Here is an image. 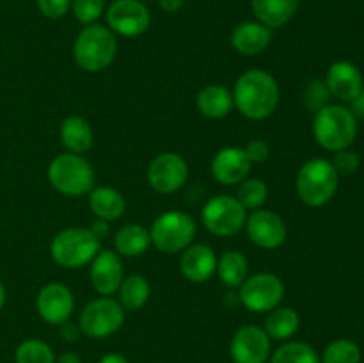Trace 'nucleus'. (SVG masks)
<instances>
[{
    "label": "nucleus",
    "mask_w": 364,
    "mask_h": 363,
    "mask_svg": "<svg viewBox=\"0 0 364 363\" xmlns=\"http://www.w3.org/2000/svg\"><path fill=\"white\" fill-rule=\"evenodd\" d=\"M180 269L192 283H205L217 270V256L206 244L188 246L181 255Z\"/></svg>",
    "instance_id": "nucleus-19"
},
{
    "label": "nucleus",
    "mask_w": 364,
    "mask_h": 363,
    "mask_svg": "<svg viewBox=\"0 0 364 363\" xmlns=\"http://www.w3.org/2000/svg\"><path fill=\"white\" fill-rule=\"evenodd\" d=\"M217 273L226 287L238 288L249 278L247 258L240 251H226L217 260Z\"/></svg>",
    "instance_id": "nucleus-27"
},
{
    "label": "nucleus",
    "mask_w": 364,
    "mask_h": 363,
    "mask_svg": "<svg viewBox=\"0 0 364 363\" xmlns=\"http://www.w3.org/2000/svg\"><path fill=\"white\" fill-rule=\"evenodd\" d=\"M326 88L336 98L343 100V102H352L364 89L361 71L348 60H338L327 71Z\"/></svg>",
    "instance_id": "nucleus-17"
},
{
    "label": "nucleus",
    "mask_w": 364,
    "mask_h": 363,
    "mask_svg": "<svg viewBox=\"0 0 364 363\" xmlns=\"http://www.w3.org/2000/svg\"><path fill=\"white\" fill-rule=\"evenodd\" d=\"M124 322V308L119 301L98 298L89 302L80 315L82 333L91 338H105L116 333Z\"/></svg>",
    "instance_id": "nucleus-10"
},
{
    "label": "nucleus",
    "mask_w": 364,
    "mask_h": 363,
    "mask_svg": "<svg viewBox=\"0 0 364 363\" xmlns=\"http://www.w3.org/2000/svg\"><path fill=\"white\" fill-rule=\"evenodd\" d=\"M244 149L251 162H265L269 159V144L265 141H259V139L249 142Z\"/></svg>",
    "instance_id": "nucleus-36"
},
{
    "label": "nucleus",
    "mask_w": 364,
    "mask_h": 363,
    "mask_svg": "<svg viewBox=\"0 0 364 363\" xmlns=\"http://www.w3.org/2000/svg\"><path fill=\"white\" fill-rule=\"evenodd\" d=\"M352 114L359 120H364V89L359 93L358 98L352 100Z\"/></svg>",
    "instance_id": "nucleus-37"
},
{
    "label": "nucleus",
    "mask_w": 364,
    "mask_h": 363,
    "mask_svg": "<svg viewBox=\"0 0 364 363\" xmlns=\"http://www.w3.org/2000/svg\"><path fill=\"white\" fill-rule=\"evenodd\" d=\"M201 219L210 233L217 237H231L245 226L247 210L233 196L217 194L203 206Z\"/></svg>",
    "instance_id": "nucleus-8"
},
{
    "label": "nucleus",
    "mask_w": 364,
    "mask_h": 363,
    "mask_svg": "<svg viewBox=\"0 0 364 363\" xmlns=\"http://www.w3.org/2000/svg\"><path fill=\"white\" fill-rule=\"evenodd\" d=\"M270 363H320V358L304 342H290L274 352Z\"/></svg>",
    "instance_id": "nucleus-29"
},
{
    "label": "nucleus",
    "mask_w": 364,
    "mask_h": 363,
    "mask_svg": "<svg viewBox=\"0 0 364 363\" xmlns=\"http://www.w3.org/2000/svg\"><path fill=\"white\" fill-rule=\"evenodd\" d=\"M313 134L323 149L340 152L348 148L358 135V117L341 105H323L316 110Z\"/></svg>",
    "instance_id": "nucleus-2"
},
{
    "label": "nucleus",
    "mask_w": 364,
    "mask_h": 363,
    "mask_svg": "<svg viewBox=\"0 0 364 363\" xmlns=\"http://www.w3.org/2000/svg\"><path fill=\"white\" fill-rule=\"evenodd\" d=\"M188 178V166L178 153H160L148 167V182L160 194H173L180 191Z\"/></svg>",
    "instance_id": "nucleus-11"
},
{
    "label": "nucleus",
    "mask_w": 364,
    "mask_h": 363,
    "mask_svg": "<svg viewBox=\"0 0 364 363\" xmlns=\"http://www.w3.org/2000/svg\"><path fill=\"white\" fill-rule=\"evenodd\" d=\"M92 128L84 117L70 116L60 125V141L70 153H84L92 146Z\"/></svg>",
    "instance_id": "nucleus-24"
},
{
    "label": "nucleus",
    "mask_w": 364,
    "mask_h": 363,
    "mask_svg": "<svg viewBox=\"0 0 364 363\" xmlns=\"http://www.w3.org/2000/svg\"><path fill=\"white\" fill-rule=\"evenodd\" d=\"M149 11L141 0H116L107 11V23L110 31L127 38H135L148 31Z\"/></svg>",
    "instance_id": "nucleus-12"
},
{
    "label": "nucleus",
    "mask_w": 364,
    "mask_h": 363,
    "mask_svg": "<svg viewBox=\"0 0 364 363\" xmlns=\"http://www.w3.org/2000/svg\"><path fill=\"white\" fill-rule=\"evenodd\" d=\"M63 337L64 340H75V337H77V327L71 326L70 322H64L63 324Z\"/></svg>",
    "instance_id": "nucleus-40"
},
{
    "label": "nucleus",
    "mask_w": 364,
    "mask_h": 363,
    "mask_svg": "<svg viewBox=\"0 0 364 363\" xmlns=\"http://www.w3.org/2000/svg\"><path fill=\"white\" fill-rule=\"evenodd\" d=\"M283 298L284 283L272 273L255 274L240 285V301L251 312H270L281 305Z\"/></svg>",
    "instance_id": "nucleus-9"
},
{
    "label": "nucleus",
    "mask_w": 364,
    "mask_h": 363,
    "mask_svg": "<svg viewBox=\"0 0 364 363\" xmlns=\"http://www.w3.org/2000/svg\"><path fill=\"white\" fill-rule=\"evenodd\" d=\"M272 41V28L259 21H245L240 23L231 34V45L237 52L244 56H256L269 48Z\"/></svg>",
    "instance_id": "nucleus-20"
},
{
    "label": "nucleus",
    "mask_w": 364,
    "mask_h": 363,
    "mask_svg": "<svg viewBox=\"0 0 364 363\" xmlns=\"http://www.w3.org/2000/svg\"><path fill=\"white\" fill-rule=\"evenodd\" d=\"M233 102L249 120H267L279 105V85L267 71H245L235 84Z\"/></svg>",
    "instance_id": "nucleus-1"
},
{
    "label": "nucleus",
    "mask_w": 364,
    "mask_h": 363,
    "mask_svg": "<svg viewBox=\"0 0 364 363\" xmlns=\"http://www.w3.org/2000/svg\"><path fill=\"white\" fill-rule=\"evenodd\" d=\"M251 164L244 148H237V146L223 148L215 153L212 160L213 178L223 185L242 184L249 177Z\"/></svg>",
    "instance_id": "nucleus-16"
},
{
    "label": "nucleus",
    "mask_w": 364,
    "mask_h": 363,
    "mask_svg": "<svg viewBox=\"0 0 364 363\" xmlns=\"http://www.w3.org/2000/svg\"><path fill=\"white\" fill-rule=\"evenodd\" d=\"M114 246H116V251L119 255L132 258V256H139L148 251V248L151 246V237L144 226L132 223L117 231Z\"/></svg>",
    "instance_id": "nucleus-25"
},
{
    "label": "nucleus",
    "mask_w": 364,
    "mask_h": 363,
    "mask_svg": "<svg viewBox=\"0 0 364 363\" xmlns=\"http://www.w3.org/2000/svg\"><path fill=\"white\" fill-rule=\"evenodd\" d=\"M48 182L60 194L77 198L95 189V171L82 155L60 153L50 162Z\"/></svg>",
    "instance_id": "nucleus-4"
},
{
    "label": "nucleus",
    "mask_w": 364,
    "mask_h": 363,
    "mask_svg": "<svg viewBox=\"0 0 364 363\" xmlns=\"http://www.w3.org/2000/svg\"><path fill=\"white\" fill-rule=\"evenodd\" d=\"M338 189V173L329 160L311 159L297 173L299 198L309 206H322L333 199Z\"/></svg>",
    "instance_id": "nucleus-5"
},
{
    "label": "nucleus",
    "mask_w": 364,
    "mask_h": 363,
    "mask_svg": "<svg viewBox=\"0 0 364 363\" xmlns=\"http://www.w3.org/2000/svg\"><path fill=\"white\" fill-rule=\"evenodd\" d=\"M331 164H333V167L336 169L338 174H352L358 171L359 157L355 152H350L348 148H345L336 152L334 160Z\"/></svg>",
    "instance_id": "nucleus-34"
},
{
    "label": "nucleus",
    "mask_w": 364,
    "mask_h": 363,
    "mask_svg": "<svg viewBox=\"0 0 364 363\" xmlns=\"http://www.w3.org/2000/svg\"><path fill=\"white\" fill-rule=\"evenodd\" d=\"M270 354V338L263 327L244 326L231 340V358L235 363H265Z\"/></svg>",
    "instance_id": "nucleus-14"
},
{
    "label": "nucleus",
    "mask_w": 364,
    "mask_h": 363,
    "mask_svg": "<svg viewBox=\"0 0 364 363\" xmlns=\"http://www.w3.org/2000/svg\"><path fill=\"white\" fill-rule=\"evenodd\" d=\"M160 2V7H162L164 11H167V13H176V11L181 9V6H183V0H159Z\"/></svg>",
    "instance_id": "nucleus-38"
},
{
    "label": "nucleus",
    "mask_w": 364,
    "mask_h": 363,
    "mask_svg": "<svg viewBox=\"0 0 364 363\" xmlns=\"http://www.w3.org/2000/svg\"><path fill=\"white\" fill-rule=\"evenodd\" d=\"M91 231L92 233L96 235V237L98 238H102L103 235L107 233V221H95V223H92V228H91Z\"/></svg>",
    "instance_id": "nucleus-39"
},
{
    "label": "nucleus",
    "mask_w": 364,
    "mask_h": 363,
    "mask_svg": "<svg viewBox=\"0 0 364 363\" xmlns=\"http://www.w3.org/2000/svg\"><path fill=\"white\" fill-rule=\"evenodd\" d=\"M100 253V238L87 228L63 230L50 244V255L66 269H78Z\"/></svg>",
    "instance_id": "nucleus-6"
},
{
    "label": "nucleus",
    "mask_w": 364,
    "mask_h": 363,
    "mask_svg": "<svg viewBox=\"0 0 364 363\" xmlns=\"http://www.w3.org/2000/svg\"><path fill=\"white\" fill-rule=\"evenodd\" d=\"M251 6L259 23L269 28H277L294 18L299 0H251Z\"/></svg>",
    "instance_id": "nucleus-21"
},
{
    "label": "nucleus",
    "mask_w": 364,
    "mask_h": 363,
    "mask_svg": "<svg viewBox=\"0 0 364 363\" xmlns=\"http://www.w3.org/2000/svg\"><path fill=\"white\" fill-rule=\"evenodd\" d=\"M36 306L43 320L48 324H64L73 313L75 299L66 285L48 283L39 290Z\"/></svg>",
    "instance_id": "nucleus-15"
},
{
    "label": "nucleus",
    "mask_w": 364,
    "mask_h": 363,
    "mask_svg": "<svg viewBox=\"0 0 364 363\" xmlns=\"http://www.w3.org/2000/svg\"><path fill=\"white\" fill-rule=\"evenodd\" d=\"M59 363H82V359L77 352H64L59 358Z\"/></svg>",
    "instance_id": "nucleus-42"
},
{
    "label": "nucleus",
    "mask_w": 364,
    "mask_h": 363,
    "mask_svg": "<svg viewBox=\"0 0 364 363\" xmlns=\"http://www.w3.org/2000/svg\"><path fill=\"white\" fill-rule=\"evenodd\" d=\"M361 362V349L355 342L341 340L333 342L323 351L322 363H359Z\"/></svg>",
    "instance_id": "nucleus-32"
},
{
    "label": "nucleus",
    "mask_w": 364,
    "mask_h": 363,
    "mask_svg": "<svg viewBox=\"0 0 364 363\" xmlns=\"http://www.w3.org/2000/svg\"><path fill=\"white\" fill-rule=\"evenodd\" d=\"M89 209L92 210L98 219L117 221L124 214L127 203L121 192H117L112 187H95L89 192Z\"/></svg>",
    "instance_id": "nucleus-22"
},
{
    "label": "nucleus",
    "mask_w": 364,
    "mask_h": 363,
    "mask_svg": "<svg viewBox=\"0 0 364 363\" xmlns=\"http://www.w3.org/2000/svg\"><path fill=\"white\" fill-rule=\"evenodd\" d=\"M151 244L162 253L185 251L196 237V224L185 212H166L159 216L149 230Z\"/></svg>",
    "instance_id": "nucleus-7"
},
{
    "label": "nucleus",
    "mask_w": 364,
    "mask_h": 363,
    "mask_svg": "<svg viewBox=\"0 0 364 363\" xmlns=\"http://www.w3.org/2000/svg\"><path fill=\"white\" fill-rule=\"evenodd\" d=\"M38 7L46 18H63L71 7V0H38Z\"/></svg>",
    "instance_id": "nucleus-35"
},
{
    "label": "nucleus",
    "mask_w": 364,
    "mask_h": 363,
    "mask_svg": "<svg viewBox=\"0 0 364 363\" xmlns=\"http://www.w3.org/2000/svg\"><path fill=\"white\" fill-rule=\"evenodd\" d=\"M16 363H55L52 347L46 342L31 338L18 345L16 349Z\"/></svg>",
    "instance_id": "nucleus-30"
},
{
    "label": "nucleus",
    "mask_w": 364,
    "mask_h": 363,
    "mask_svg": "<svg viewBox=\"0 0 364 363\" xmlns=\"http://www.w3.org/2000/svg\"><path fill=\"white\" fill-rule=\"evenodd\" d=\"M92 288L102 295H110L117 292L123 281V263L119 256L112 251H100L92 258L89 270Z\"/></svg>",
    "instance_id": "nucleus-18"
},
{
    "label": "nucleus",
    "mask_w": 364,
    "mask_h": 363,
    "mask_svg": "<svg viewBox=\"0 0 364 363\" xmlns=\"http://www.w3.org/2000/svg\"><path fill=\"white\" fill-rule=\"evenodd\" d=\"M75 18L84 25H92L103 13V0H73L71 2Z\"/></svg>",
    "instance_id": "nucleus-33"
},
{
    "label": "nucleus",
    "mask_w": 364,
    "mask_h": 363,
    "mask_svg": "<svg viewBox=\"0 0 364 363\" xmlns=\"http://www.w3.org/2000/svg\"><path fill=\"white\" fill-rule=\"evenodd\" d=\"M233 93L223 85H206L198 95V109L210 120H220L233 110Z\"/></svg>",
    "instance_id": "nucleus-23"
},
{
    "label": "nucleus",
    "mask_w": 364,
    "mask_h": 363,
    "mask_svg": "<svg viewBox=\"0 0 364 363\" xmlns=\"http://www.w3.org/2000/svg\"><path fill=\"white\" fill-rule=\"evenodd\" d=\"M117 292H119V305L124 310L135 312V310H141L148 302L151 288H149L148 280L144 276H141V274H132V276L124 278L121 281Z\"/></svg>",
    "instance_id": "nucleus-28"
},
{
    "label": "nucleus",
    "mask_w": 364,
    "mask_h": 363,
    "mask_svg": "<svg viewBox=\"0 0 364 363\" xmlns=\"http://www.w3.org/2000/svg\"><path fill=\"white\" fill-rule=\"evenodd\" d=\"M269 196V187L259 178H245L238 187L237 199L245 210H258Z\"/></svg>",
    "instance_id": "nucleus-31"
},
{
    "label": "nucleus",
    "mask_w": 364,
    "mask_h": 363,
    "mask_svg": "<svg viewBox=\"0 0 364 363\" xmlns=\"http://www.w3.org/2000/svg\"><path fill=\"white\" fill-rule=\"evenodd\" d=\"M6 305V288H4V283L0 281V310Z\"/></svg>",
    "instance_id": "nucleus-43"
},
{
    "label": "nucleus",
    "mask_w": 364,
    "mask_h": 363,
    "mask_svg": "<svg viewBox=\"0 0 364 363\" xmlns=\"http://www.w3.org/2000/svg\"><path fill=\"white\" fill-rule=\"evenodd\" d=\"M299 313L294 308L288 306H277V308L270 310L269 317L265 320V333L269 338L274 340H287V338L294 337L299 330Z\"/></svg>",
    "instance_id": "nucleus-26"
},
{
    "label": "nucleus",
    "mask_w": 364,
    "mask_h": 363,
    "mask_svg": "<svg viewBox=\"0 0 364 363\" xmlns=\"http://www.w3.org/2000/svg\"><path fill=\"white\" fill-rule=\"evenodd\" d=\"M100 363H128V362L124 359V356L116 354V352H110V354L103 356V358L100 359Z\"/></svg>",
    "instance_id": "nucleus-41"
},
{
    "label": "nucleus",
    "mask_w": 364,
    "mask_h": 363,
    "mask_svg": "<svg viewBox=\"0 0 364 363\" xmlns=\"http://www.w3.org/2000/svg\"><path fill=\"white\" fill-rule=\"evenodd\" d=\"M117 53L116 36L103 25H87L73 46L75 63L89 73H98L112 64Z\"/></svg>",
    "instance_id": "nucleus-3"
},
{
    "label": "nucleus",
    "mask_w": 364,
    "mask_h": 363,
    "mask_svg": "<svg viewBox=\"0 0 364 363\" xmlns=\"http://www.w3.org/2000/svg\"><path fill=\"white\" fill-rule=\"evenodd\" d=\"M245 230L251 242L263 249L279 248L287 238V224L272 210H255L245 219Z\"/></svg>",
    "instance_id": "nucleus-13"
}]
</instances>
